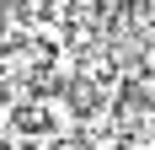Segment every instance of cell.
I'll return each instance as SVG.
<instances>
[{"label":"cell","mask_w":155,"mask_h":150,"mask_svg":"<svg viewBox=\"0 0 155 150\" xmlns=\"http://www.w3.org/2000/svg\"><path fill=\"white\" fill-rule=\"evenodd\" d=\"M0 70H5V43H0Z\"/></svg>","instance_id":"cell-1"},{"label":"cell","mask_w":155,"mask_h":150,"mask_svg":"<svg viewBox=\"0 0 155 150\" xmlns=\"http://www.w3.org/2000/svg\"><path fill=\"white\" fill-rule=\"evenodd\" d=\"M150 48H155V27H150Z\"/></svg>","instance_id":"cell-2"},{"label":"cell","mask_w":155,"mask_h":150,"mask_svg":"<svg viewBox=\"0 0 155 150\" xmlns=\"http://www.w3.org/2000/svg\"><path fill=\"white\" fill-rule=\"evenodd\" d=\"M0 102H5V86H0Z\"/></svg>","instance_id":"cell-3"}]
</instances>
